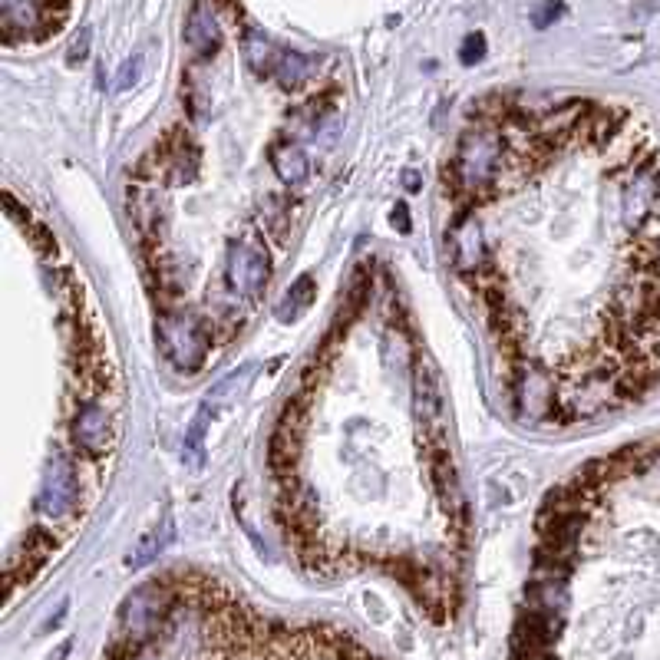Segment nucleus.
Here are the masks:
<instances>
[{
    "label": "nucleus",
    "instance_id": "16",
    "mask_svg": "<svg viewBox=\"0 0 660 660\" xmlns=\"http://www.w3.org/2000/svg\"><path fill=\"white\" fill-rule=\"evenodd\" d=\"M212 413L215 406L212 403H202V410L195 413V420L189 423V433H185V462H189L192 469H198L205 462V433H208V423H212Z\"/></svg>",
    "mask_w": 660,
    "mask_h": 660
},
{
    "label": "nucleus",
    "instance_id": "26",
    "mask_svg": "<svg viewBox=\"0 0 660 660\" xmlns=\"http://www.w3.org/2000/svg\"><path fill=\"white\" fill-rule=\"evenodd\" d=\"M390 222H393V228L400 231V235H410V208H406L403 202H396L393 205V212H390Z\"/></svg>",
    "mask_w": 660,
    "mask_h": 660
},
{
    "label": "nucleus",
    "instance_id": "14",
    "mask_svg": "<svg viewBox=\"0 0 660 660\" xmlns=\"http://www.w3.org/2000/svg\"><path fill=\"white\" fill-rule=\"evenodd\" d=\"M241 50H245V63H248L258 76H274V70H278L281 50L274 47V43L264 37L261 30H248V33H245V43H241Z\"/></svg>",
    "mask_w": 660,
    "mask_h": 660
},
{
    "label": "nucleus",
    "instance_id": "7",
    "mask_svg": "<svg viewBox=\"0 0 660 660\" xmlns=\"http://www.w3.org/2000/svg\"><path fill=\"white\" fill-rule=\"evenodd\" d=\"M73 439L86 456H106L113 446V420L99 403H86L73 420Z\"/></svg>",
    "mask_w": 660,
    "mask_h": 660
},
{
    "label": "nucleus",
    "instance_id": "1",
    "mask_svg": "<svg viewBox=\"0 0 660 660\" xmlns=\"http://www.w3.org/2000/svg\"><path fill=\"white\" fill-rule=\"evenodd\" d=\"M172 604L175 594L169 585H142L129 594L119 608V631H116V644L123 651H139V647L152 644L162 634L165 621L172 618Z\"/></svg>",
    "mask_w": 660,
    "mask_h": 660
},
{
    "label": "nucleus",
    "instance_id": "21",
    "mask_svg": "<svg viewBox=\"0 0 660 660\" xmlns=\"http://www.w3.org/2000/svg\"><path fill=\"white\" fill-rule=\"evenodd\" d=\"M561 14H565V4H561V0H545V4H538V7H535L532 24H535L538 30H545V27H552Z\"/></svg>",
    "mask_w": 660,
    "mask_h": 660
},
{
    "label": "nucleus",
    "instance_id": "19",
    "mask_svg": "<svg viewBox=\"0 0 660 660\" xmlns=\"http://www.w3.org/2000/svg\"><path fill=\"white\" fill-rule=\"evenodd\" d=\"M169 542H172V519H169V515H165L162 528H156V532H149V538H142V545L136 548V552H129L126 565H129V568L146 565V561H152L156 555H162V552H165V545H169Z\"/></svg>",
    "mask_w": 660,
    "mask_h": 660
},
{
    "label": "nucleus",
    "instance_id": "23",
    "mask_svg": "<svg viewBox=\"0 0 660 660\" xmlns=\"http://www.w3.org/2000/svg\"><path fill=\"white\" fill-rule=\"evenodd\" d=\"M90 40H93V33H90V30H80V37H76V40L70 43V53H66V60H70V66L83 63L86 57H90Z\"/></svg>",
    "mask_w": 660,
    "mask_h": 660
},
{
    "label": "nucleus",
    "instance_id": "20",
    "mask_svg": "<svg viewBox=\"0 0 660 660\" xmlns=\"http://www.w3.org/2000/svg\"><path fill=\"white\" fill-rule=\"evenodd\" d=\"M459 60L466 66L486 60V37H482V33H469V37L462 40V47H459Z\"/></svg>",
    "mask_w": 660,
    "mask_h": 660
},
{
    "label": "nucleus",
    "instance_id": "25",
    "mask_svg": "<svg viewBox=\"0 0 660 660\" xmlns=\"http://www.w3.org/2000/svg\"><path fill=\"white\" fill-rule=\"evenodd\" d=\"M337 657L340 660H377V657H370L367 651H360V647L350 644V637H337Z\"/></svg>",
    "mask_w": 660,
    "mask_h": 660
},
{
    "label": "nucleus",
    "instance_id": "18",
    "mask_svg": "<svg viewBox=\"0 0 660 660\" xmlns=\"http://www.w3.org/2000/svg\"><path fill=\"white\" fill-rule=\"evenodd\" d=\"M311 73H314L311 57H304V53H281L278 70H274V80H278L284 90H301Z\"/></svg>",
    "mask_w": 660,
    "mask_h": 660
},
{
    "label": "nucleus",
    "instance_id": "5",
    "mask_svg": "<svg viewBox=\"0 0 660 660\" xmlns=\"http://www.w3.org/2000/svg\"><path fill=\"white\" fill-rule=\"evenodd\" d=\"M225 278H228V288L241 294V297H261L264 284L271 278V264L264 248L258 245H228V255H225Z\"/></svg>",
    "mask_w": 660,
    "mask_h": 660
},
{
    "label": "nucleus",
    "instance_id": "12",
    "mask_svg": "<svg viewBox=\"0 0 660 660\" xmlns=\"http://www.w3.org/2000/svg\"><path fill=\"white\" fill-rule=\"evenodd\" d=\"M314 297H317V281H314V274H301V278H297V281L291 284V288L284 291L281 304L274 307V317H278L281 324H294L304 311H311Z\"/></svg>",
    "mask_w": 660,
    "mask_h": 660
},
{
    "label": "nucleus",
    "instance_id": "9",
    "mask_svg": "<svg viewBox=\"0 0 660 660\" xmlns=\"http://www.w3.org/2000/svg\"><path fill=\"white\" fill-rule=\"evenodd\" d=\"M453 264L462 274H476L486 264V241L476 218H462L453 228Z\"/></svg>",
    "mask_w": 660,
    "mask_h": 660
},
{
    "label": "nucleus",
    "instance_id": "27",
    "mask_svg": "<svg viewBox=\"0 0 660 660\" xmlns=\"http://www.w3.org/2000/svg\"><path fill=\"white\" fill-rule=\"evenodd\" d=\"M423 185V172H416V169H406L403 172V189L406 192H416Z\"/></svg>",
    "mask_w": 660,
    "mask_h": 660
},
{
    "label": "nucleus",
    "instance_id": "10",
    "mask_svg": "<svg viewBox=\"0 0 660 660\" xmlns=\"http://www.w3.org/2000/svg\"><path fill=\"white\" fill-rule=\"evenodd\" d=\"M429 479H433V489L439 495V502H443L449 512L462 515V509H466V499H462L456 462H453V456L446 453V449H436V453L429 456Z\"/></svg>",
    "mask_w": 660,
    "mask_h": 660
},
{
    "label": "nucleus",
    "instance_id": "2",
    "mask_svg": "<svg viewBox=\"0 0 660 660\" xmlns=\"http://www.w3.org/2000/svg\"><path fill=\"white\" fill-rule=\"evenodd\" d=\"M499 156H502V142L495 132L489 129H469L462 136L456 159H453V182L462 195L476 198L479 192H486L495 172H499Z\"/></svg>",
    "mask_w": 660,
    "mask_h": 660
},
{
    "label": "nucleus",
    "instance_id": "3",
    "mask_svg": "<svg viewBox=\"0 0 660 660\" xmlns=\"http://www.w3.org/2000/svg\"><path fill=\"white\" fill-rule=\"evenodd\" d=\"M159 344H162V354L185 373H195L208 354V334L192 314H162Z\"/></svg>",
    "mask_w": 660,
    "mask_h": 660
},
{
    "label": "nucleus",
    "instance_id": "15",
    "mask_svg": "<svg viewBox=\"0 0 660 660\" xmlns=\"http://www.w3.org/2000/svg\"><path fill=\"white\" fill-rule=\"evenodd\" d=\"M129 212H132V218H136V228L142 231V235L156 238L159 222H162V202L156 192L136 189L129 195Z\"/></svg>",
    "mask_w": 660,
    "mask_h": 660
},
{
    "label": "nucleus",
    "instance_id": "24",
    "mask_svg": "<svg viewBox=\"0 0 660 660\" xmlns=\"http://www.w3.org/2000/svg\"><path fill=\"white\" fill-rule=\"evenodd\" d=\"M113 660H162L156 644H146L139 651H123V647H113Z\"/></svg>",
    "mask_w": 660,
    "mask_h": 660
},
{
    "label": "nucleus",
    "instance_id": "17",
    "mask_svg": "<svg viewBox=\"0 0 660 660\" xmlns=\"http://www.w3.org/2000/svg\"><path fill=\"white\" fill-rule=\"evenodd\" d=\"M40 27V7L33 0H7L4 4V30L14 40L17 33H33Z\"/></svg>",
    "mask_w": 660,
    "mask_h": 660
},
{
    "label": "nucleus",
    "instance_id": "8",
    "mask_svg": "<svg viewBox=\"0 0 660 660\" xmlns=\"http://www.w3.org/2000/svg\"><path fill=\"white\" fill-rule=\"evenodd\" d=\"M185 43H189V50L202 60L215 57L218 47H222V27H218V17L212 14V7H208L205 0H198L189 10V20H185Z\"/></svg>",
    "mask_w": 660,
    "mask_h": 660
},
{
    "label": "nucleus",
    "instance_id": "6",
    "mask_svg": "<svg viewBox=\"0 0 660 660\" xmlns=\"http://www.w3.org/2000/svg\"><path fill=\"white\" fill-rule=\"evenodd\" d=\"M73 499H76V472H73V462L66 456H53L43 469V479H40V495H37V509L43 515H66V509H73Z\"/></svg>",
    "mask_w": 660,
    "mask_h": 660
},
{
    "label": "nucleus",
    "instance_id": "4",
    "mask_svg": "<svg viewBox=\"0 0 660 660\" xmlns=\"http://www.w3.org/2000/svg\"><path fill=\"white\" fill-rule=\"evenodd\" d=\"M413 406H416V423L426 429V436L429 439L443 436V429H446L443 383H439L436 363L426 354L416 357V367H413Z\"/></svg>",
    "mask_w": 660,
    "mask_h": 660
},
{
    "label": "nucleus",
    "instance_id": "13",
    "mask_svg": "<svg viewBox=\"0 0 660 660\" xmlns=\"http://www.w3.org/2000/svg\"><path fill=\"white\" fill-rule=\"evenodd\" d=\"M525 598H528V608L555 614V618H561L568 608L565 581H558V578H535L532 585L525 588Z\"/></svg>",
    "mask_w": 660,
    "mask_h": 660
},
{
    "label": "nucleus",
    "instance_id": "22",
    "mask_svg": "<svg viewBox=\"0 0 660 660\" xmlns=\"http://www.w3.org/2000/svg\"><path fill=\"white\" fill-rule=\"evenodd\" d=\"M139 76H142V53H136V57H129L123 63V70L116 76V90H132V86L139 83Z\"/></svg>",
    "mask_w": 660,
    "mask_h": 660
},
{
    "label": "nucleus",
    "instance_id": "11",
    "mask_svg": "<svg viewBox=\"0 0 660 660\" xmlns=\"http://www.w3.org/2000/svg\"><path fill=\"white\" fill-rule=\"evenodd\" d=\"M271 165L288 189H301L307 172H311V162H307L304 149L297 146V142H278V146H271Z\"/></svg>",
    "mask_w": 660,
    "mask_h": 660
}]
</instances>
